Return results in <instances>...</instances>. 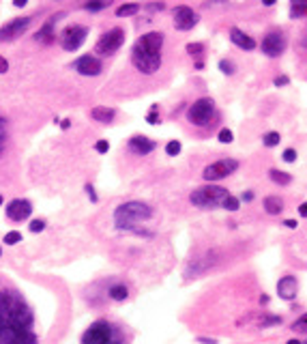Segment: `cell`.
Segmentation results:
<instances>
[{"label":"cell","mask_w":307,"mask_h":344,"mask_svg":"<svg viewBox=\"0 0 307 344\" xmlns=\"http://www.w3.org/2000/svg\"><path fill=\"white\" fill-rule=\"evenodd\" d=\"M178 153H181V142H178V140H170L166 144V155L176 157Z\"/></svg>","instance_id":"obj_30"},{"label":"cell","mask_w":307,"mask_h":344,"mask_svg":"<svg viewBox=\"0 0 307 344\" xmlns=\"http://www.w3.org/2000/svg\"><path fill=\"white\" fill-rule=\"evenodd\" d=\"M305 344H307V342H305Z\"/></svg>","instance_id":"obj_52"},{"label":"cell","mask_w":307,"mask_h":344,"mask_svg":"<svg viewBox=\"0 0 307 344\" xmlns=\"http://www.w3.org/2000/svg\"><path fill=\"white\" fill-rule=\"evenodd\" d=\"M86 194L90 196L92 202H97V194H95V190H92V185H86Z\"/></svg>","instance_id":"obj_42"},{"label":"cell","mask_w":307,"mask_h":344,"mask_svg":"<svg viewBox=\"0 0 307 344\" xmlns=\"http://www.w3.org/2000/svg\"><path fill=\"white\" fill-rule=\"evenodd\" d=\"M0 204H2V196H0Z\"/></svg>","instance_id":"obj_51"},{"label":"cell","mask_w":307,"mask_h":344,"mask_svg":"<svg viewBox=\"0 0 307 344\" xmlns=\"http://www.w3.org/2000/svg\"><path fill=\"white\" fill-rule=\"evenodd\" d=\"M13 4H15V6H26V0H15Z\"/></svg>","instance_id":"obj_48"},{"label":"cell","mask_w":307,"mask_h":344,"mask_svg":"<svg viewBox=\"0 0 307 344\" xmlns=\"http://www.w3.org/2000/svg\"><path fill=\"white\" fill-rule=\"evenodd\" d=\"M290 82V78L288 76H280V78H275V86H286Z\"/></svg>","instance_id":"obj_40"},{"label":"cell","mask_w":307,"mask_h":344,"mask_svg":"<svg viewBox=\"0 0 307 344\" xmlns=\"http://www.w3.org/2000/svg\"><path fill=\"white\" fill-rule=\"evenodd\" d=\"M228 196H230V192L221 185H202L189 194V202L198 209H217Z\"/></svg>","instance_id":"obj_5"},{"label":"cell","mask_w":307,"mask_h":344,"mask_svg":"<svg viewBox=\"0 0 307 344\" xmlns=\"http://www.w3.org/2000/svg\"><path fill=\"white\" fill-rule=\"evenodd\" d=\"M95 150H97V153H108V150H110V142H108V140H99V142H95Z\"/></svg>","instance_id":"obj_39"},{"label":"cell","mask_w":307,"mask_h":344,"mask_svg":"<svg viewBox=\"0 0 307 344\" xmlns=\"http://www.w3.org/2000/svg\"><path fill=\"white\" fill-rule=\"evenodd\" d=\"M284 226H286V228H290V230H295V228H297L299 224H297V220H286V222H284Z\"/></svg>","instance_id":"obj_43"},{"label":"cell","mask_w":307,"mask_h":344,"mask_svg":"<svg viewBox=\"0 0 307 344\" xmlns=\"http://www.w3.org/2000/svg\"><path fill=\"white\" fill-rule=\"evenodd\" d=\"M6 218H9L11 222H24L30 218V213H32V204H30V200H22V198H15V200H11L9 204H6Z\"/></svg>","instance_id":"obj_13"},{"label":"cell","mask_w":307,"mask_h":344,"mask_svg":"<svg viewBox=\"0 0 307 344\" xmlns=\"http://www.w3.org/2000/svg\"><path fill=\"white\" fill-rule=\"evenodd\" d=\"M148 9H151V11H163V9H166V4H163V2H159V4H148Z\"/></svg>","instance_id":"obj_44"},{"label":"cell","mask_w":307,"mask_h":344,"mask_svg":"<svg viewBox=\"0 0 307 344\" xmlns=\"http://www.w3.org/2000/svg\"><path fill=\"white\" fill-rule=\"evenodd\" d=\"M213 114H215V102L211 97H200L198 102H194L187 110V120L196 127H206L211 123Z\"/></svg>","instance_id":"obj_6"},{"label":"cell","mask_w":307,"mask_h":344,"mask_svg":"<svg viewBox=\"0 0 307 344\" xmlns=\"http://www.w3.org/2000/svg\"><path fill=\"white\" fill-rule=\"evenodd\" d=\"M86 34H88L86 26H80V24L67 26L65 30L60 32V46H62V50H67V52H75V50H80L82 43L86 41Z\"/></svg>","instance_id":"obj_10"},{"label":"cell","mask_w":307,"mask_h":344,"mask_svg":"<svg viewBox=\"0 0 307 344\" xmlns=\"http://www.w3.org/2000/svg\"><path fill=\"white\" fill-rule=\"evenodd\" d=\"M110 297L114 301H125L127 297H129V288H127L125 284H114L110 288Z\"/></svg>","instance_id":"obj_23"},{"label":"cell","mask_w":307,"mask_h":344,"mask_svg":"<svg viewBox=\"0 0 307 344\" xmlns=\"http://www.w3.org/2000/svg\"><path fill=\"white\" fill-rule=\"evenodd\" d=\"M262 204H264V211L269 215H280L284 211V200L280 196H267Z\"/></svg>","instance_id":"obj_20"},{"label":"cell","mask_w":307,"mask_h":344,"mask_svg":"<svg viewBox=\"0 0 307 344\" xmlns=\"http://www.w3.org/2000/svg\"><path fill=\"white\" fill-rule=\"evenodd\" d=\"M187 52L191 56H200L204 52V46H202V43H187Z\"/></svg>","instance_id":"obj_32"},{"label":"cell","mask_w":307,"mask_h":344,"mask_svg":"<svg viewBox=\"0 0 307 344\" xmlns=\"http://www.w3.org/2000/svg\"><path fill=\"white\" fill-rule=\"evenodd\" d=\"M157 110H159V106H153L151 108V112H148V116H146V123L148 125H157V120H159V118H157Z\"/></svg>","instance_id":"obj_38"},{"label":"cell","mask_w":307,"mask_h":344,"mask_svg":"<svg viewBox=\"0 0 307 344\" xmlns=\"http://www.w3.org/2000/svg\"><path fill=\"white\" fill-rule=\"evenodd\" d=\"M4 142H6V123L4 118H0V150L4 148Z\"/></svg>","instance_id":"obj_37"},{"label":"cell","mask_w":307,"mask_h":344,"mask_svg":"<svg viewBox=\"0 0 307 344\" xmlns=\"http://www.w3.org/2000/svg\"><path fill=\"white\" fill-rule=\"evenodd\" d=\"M151 218H153V209L146 202H140V200L123 202L114 211V224H116V228H120V230H135V226Z\"/></svg>","instance_id":"obj_3"},{"label":"cell","mask_w":307,"mask_h":344,"mask_svg":"<svg viewBox=\"0 0 307 344\" xmlns=\"http://www.w3.org/2000/svg\"><path fill=\"white\" fill-rule=\"evenodd\" d=\"M140 11V4H120L118 9H116V18H129V16H135V13Z\"/></svg>","instance_id":"obj_24"},{"label":"cell","mask_w":307,"mask_h":344,"mask_svg":"<svg viewBox=\"0 0 307 344\" xmlns=\"http://www.w3.org/2000/svg\"><path fill=\"white\" fill-rule=\"evenodd\" d=\"M110 2H86V4H84V9H86V11H101Z\"/></svg>","instance_id":"obj_33"},{"label":"cell","mask_w":307,"mask_h":344,"mask_svg":"<svg viewBox=\"0 0 307 344\" xmlns=\"http://www.w3.org/2000/svg\"><path fill=\"white\" fill-rule=\"evenodd\" d=\"M123 43H125V30L123 28H110V30L105 34H101V39L97 41L95 52L101 54V56H112V54L118 52Z\"/></svg>","instance_id":"obj_8"},{"label":"cell","mask_w":307,"mask_h":344,"mask_svg":"<svg viewBox=\"0 0 307 344\" xmlns=\"http://www.w3.org/2000/svg\"><path fill=\"white\" fill-rule=\"evenodd\" d=\"M237 170H239V162L232 160V157H226V160H217V162L209 164V166L204 168L202 176H204V181H209L213 185L215 181H221V178L230 176L232 172H237Z\"/></svg>","instance_id":"obj_7"},{"label":"cell","mask_w":307,"mask_h":344,"mask_svg":"<svg viewBox=\"0 0 307 344\" xmlns=\"http://www.w3.org/2000/svg\"><path fill=\"white\" fill-rule=\"evenodd\" d=\"M292 329H295L297 334H307V312L301 314V316L292 322Z\"/></svg>","instance_id":"obj_28"},{"label":"cell","mask_w":307,"mask_h":344,"mask_svg":"<svg viewBox=\"0 0 307 344\" xmlns=\"http://www.w3.org/2000/svg\"><path fill=\"white\" fill-rule=\"evenodd\" d=\"M286 344H301V342H299L297 338H292V340H288V342H286Z\"/></svg>","instance_id":"obj_50"},{"label":"cell","mask_w":307,"mask_h":344,"mask_svg":"<svg viewBox=\"0 0 307 344\" xmlns=\"http://www.w3.org/2000/svg\"><path fill=\"white\" fill-rule=\"evenodd\" d=\"M28 228H30V232H41V230L45 228V222H43V220H32Z\"/></svg>","instance_id":"obj_36"},{"label":"cell","mask_w":307,"mask_h":344,"mask_svg":"<svg viewBox=\"0 0 307 344\" xmlns=\"http://www.w3.org/2000/svg\"><path fill=\"white\" fill-rule=\"evenodd\" d=\"M157 146V142L146 138V136H133V138H129V150L135 155H148L153 153Z\"/></svg>","instance_id":"obj_16"},{"label":"cell","mask_w":307,"mask_h":344,"mask_svg":"<svg viewBox=\"0 0 307 344\" xmlns=\"http://www.w3.org/2000/svg\"><path fill=\"white\" fill-rule=\"evenodd\" d=\"M286 46H288V39H286V32L275 28V30H269L262 39V54L269 56V58H277L286 52Z\"/></svg>","instance_id":"obj_9"},{"label":"cell","mask_w":307,"mask_h":344,"mask_svg":"<svg viewBox=\"0 0 307 344\" xmlns=\"http://www.w3.org/2000/svg\"><path fill=\"white\" fill-rule=\"evenodd\" d=\"M290 18L292 20L307 18V2H301V0H292V2H290Z\"/></svg>","instance_id":"obj_22"},{"label":"cell","mask_w":307,"mask_h":344,"mask_svg":"<svg viewBox=\"0 0 307 344\" xmlns=\"http://www.w3.org/2000/svg\"><path fill=\"white\" fill-rule=\"evenodd\" d=\"M280 142H282L280 132H269V134H264V136H262V144H264V146H269V148L277 146Z\"/></svg>","instance_id":"obj_25"},{"label":"cell","mask_w":307,"mask_h":344,"mask_svg":"<svg viewBox=\"0 0 307 344\" xmlns=\"http://www.w3.org/2000/svg\"><path fill=\"white\" fill-rule=\"evenodd\" d=\"M82 344H127V340L118 325L105 318H99L84 332Z\"/></svg>","instance_id":"obj_4"},{"label":"cell","mask_w":307,"mask_h":344,"mask_svg":"<svg viewBox=\"0 0 307 344\" xmlns=\"http://www.w3.org/2000/svg\"><path fill=\"white\" fill-rule=\"evenodd\" d=\"M271 325H282V316H267L260 322V327H271Z\"/></svg>","instance_id":"obj_34"},{"label":"cell","mask_w":307,"mask_h":344,"mask_svg":"<svg viewBox=\"0 0 307 344\" xmlns=\"http://www.w3.org/2000/svg\"><path fill=\"white\" fill-rule=\"evenodd\" d=\"M19 241H22V232H17V230H11L4 234V246H15Z\"/></svg>","instance_id":"obj_29"},{"label":"cell","mask_w":307,"mask_h":344,"mask_svg":"<svg viewBox=\"0 0 307 344\" xmlns=\"http://www.w3.org/2000/svg\"><path fill=\"white\" fill-rule=\"evenodd\" d=\"M73 69L80 76H99V74H101V69H103V64H101V60H99L97 56L84 54V56H80V58L73 62Z\"/></svg>","instance_id":"obj_14"},{"label":"cell","mask_w":307,"mask_h":344,"mask_svg":"<svg viewBox=\"0 0 307 344\" xmlns=\"http://www.w3.org/2000/svg\"><path fill=\"white\" fill-rule=\"evenodd\" d=\"M230 41L234 43L237 48H241V50H245V52H252V50H256V39L254 37H249V34H245L241 30V28H230Z\"/></svg>","instance_id":"obj_17"},{"label":"cell","mask_w":307,"mask_h":344,"mask_svg":"<svg viewBox=\"0 0 307 344\" xmlns=\"http://www.w3.org/2000/svg\"><path fill=\"white\" fill-rule=\"evenodd\" d=\"M269 176H271V181L277 183V185H290L292 183V176L288 174V172L277 170V168H271L269 170Z\"/></svg>","instance_id":"obj_21"},{"label":"cell","mask_w":307,"mask_h":344,"mask_svg":"<svg viewBox=\"0 0 307 344\" xmlns=\"http://www.w3.org/2000/svg\"><path fill=\"white\" fill-rule=\"evenodd\" d=\"M60 125H62V129H69V125H71V123H69V118H65Z\"/></svg>","instance_id":"obj_49"},{"label":"cell","mask_w":307,"mask_h":344,"mask_svg":"<svg viewBox=\"0 0 307 344\" xmlns=\"http://www.w3.org/2000/svg\"><path fill=\"white\" fill-rule=\"evenodd\" d=\"M90 116H92V120H99V123H112L114 116H116V112L108 106H97L90 110Z\"/></svg>","instance_id":"obj_19"},{"label":"cell","mask_w":307,"mask_h":344,"mask_svg":"<svg viewBox=\"0 0 307 344\" xmlns=\"http://www.w3.org/2000/svg\"><path fill=\"white\" fill-rule=\"evenodd\" d=\"M30 22H32V16H24V18H15V20L6 22V24L0 28V41H13V39H17L19 34H24L28 30Z\"/></svg>","instance_id":"obj_11"},{"label":"cell","mask_w":307,"mask_h":344,"mask_svg":"<svg viewBox=\"0 0 307 344\" xmlns=\"http://www.w3.org/2000/svg\"><path fill=\"white\" fill-rule=\"evenodd\" d=\"M6 69H9V62L4 56H0V74H6Z\"/></svg>","instance_id":"obj_41"},{"label":"cell","mask_w":307,"mask_h":344,"mask_svg":"<svg viewBox=\"0 0 307 344\" xmlns=\"http://www.w3.org/2000/svg\"><path fill=\"white\" fill-rule=\"evenodd\" d=\"M161 48H163V32H146L135 41L131 50V62L140 74L151 76L161 67Z\"/></svg>","instance_id":"obj_2"},{"label":"cell","mask_w":307,"mask_h":344,"mask_svg":"<svg viewBox=\"0 0 307 344\" xmlns=\"http://www.w3.org/2000/svg\"><path fill=\"white\" fill-rule=\"evenodd\" d=\"M282 157H284V162H288V164H295V162H297V150H295V148H286Z\"/></svg>","instance_id":"obj_35"},{"label":"cell","mask_w":307,"mask_h":344,"mask_svg":"<svg viewBox=\"0 0 307 344\" xmlns=\"http://www.w3.org/2000/svg\"><path fill=\"white\" fill-rule=\"evenodd\" d=\"M172 16H174V26L178 30H191V28L200 22V16L187 4H178Z\"/></svg>","instance_id":"obj_12"},{"label":"cell","mask_w":307,"mask_h":344,"mask_svg":"<svg viewBox=\"0 0 307 344\" xmlns=\"http://www.w3.org/2000/svg\"><path fill=\"white\" fill-rule=\"evenodd\" d=\"M299 292V280L295 276H284L280 282H277V295L286 301H292Z\"/></svg>","instance_id":"obj_15"},{"label":"cell","mask_w":307,"mask_h":344,"mask_svg":"<svg viewBox=\"0 0 307 344\" xmlns=\"http://www.w3.org/2000/svg\"><path fill=\"white\" fill-rule=\"evenodd\" d=\"M217 140L221 142V144H230V142L234 140V134L230 132V129H221L219 136H217Z\"/></svg>","instance_id":"obj_31"},{"label":"cell","mask_w":307,"mask_h":344,"mask_svg":"<svg viewBox=\"0 0 307 344\" xmlns=\"http://www.w3.org/2000/svg\"><path fill=\"white\" fill-rule=\"evenodd\" d=\"M60 20H62V13L49 18L45 24H43V28H41V30L37 32V41L45 43V46H47V43H52V41H54V34H56V32H54V26H56V22H60Z\"/></svg>","instance_id":"obj_18"},{"label":"cell","mask_w":307,"mask_h":344,"mask_svg":"<svg viewBox=\"0 0 307 344\" xmlns=\"http://www.w3.org/2000/svg\"><path fill=\"white\" fill-rule=\"evenodd\" d=\"M221 209H226V211H239L241 209V200L237 198V196H232V194H230V196H228L226 200H224V202H221Z\"/></svg>","instance_id":"obj_26"},{"label":"cell","mask_w":307,"mask_h":344,"mask_svg":"<svg viewBox=\"0 0 307 344\" xmlns=\"http://www.w3.org/2000/svg\"><path fill=\"white\" fill-rule=\"evenodd\" d=\"M219 69H221V74H226V76H234V74H237V64H234L232 60H228V58L219 60Z\"/></svg>","instance_id":"obj_27"},{"label":"cell","mask_w":307,"mask_h":344,"mask_svg":"<svg viewBox=\"0 0 307 344\" xmlns=\"http://www.w3.org/2000/svg\"><path fill=\"white\" fill-rule=\"evenodd\" d=\"M245 202H249V200H254V192H243V196H241Z\"/></svg>","instance_id":"obj_45"},{"label":"cell","mask_w":307,"mask_h":344,"mask_svg":"<svg viewBox=\"0 0 307 344\" xmlns=\"http://www.w3.org/2000/svg\"><path fill=\"white\" fill-rule=\"evenodd\" d=\"M32 310L17 290L0 288V344H37Z\"/></svg>","instance_id":"obj_1"},{"label":"cell","mask_w":307,"mask_h":344,"mask_svg":"<svg viewBox=\"0 0 307 344\" xmlns=\"http://www.w3.org/2000/svg\"><path fill=\"white\" fill-rule=\"evenodd\" d=\"M301 48H305V50H307V28L301 32Z\"/></svg>","instance_id":"obj_46"},{"label":"cell","mask_w":307,"mask_h":344,"mask_svg":"<svg viewBox=\"0 0 307 344\" xmlns=\"http://www.w3.org/2000/svg\"><path fill=\"white\" fill-rule=\"evenodd\" d=\"M299 213H301L303 218H307V202H303L301 206H299Z\"/></svg>","instance_id":"obj_47"}]
</instances>
